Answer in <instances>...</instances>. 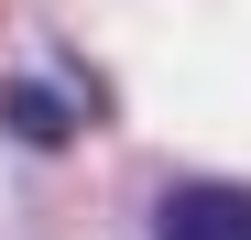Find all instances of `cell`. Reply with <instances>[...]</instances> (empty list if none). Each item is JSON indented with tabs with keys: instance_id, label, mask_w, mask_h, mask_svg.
<instances>
[{
	"instance_id": "obj_1",
	"label": "cell",
	"mask_w": 251,
	"mask_h": 240,
	"mask_svg": "<svg viewBox=\"0 0 251 240\" xmlns=\"http://www.w3.org/2000/svg\"><path fill=\"white\" fill-rule=\"evenodd\" d=\"M153 240H251V196L240 186H175Z\"/></svg>"
},
{
	"instance_id": "obj_2",
	"label": "cell",
	"mask_w": 251,
	"mask_h": 240,
	"mask_svg": "<svg viewBox=\"0 0 251 240\" xmlns=\"http://www.w3.org/2000/svg\"><path fill=\"white\" fill-rule=\"evenodd\" d=\"M0 120H11L22 142H66V131H76V120H66V98H44V88H11V98H0Z\"/></svg>"
}]
</instances>
